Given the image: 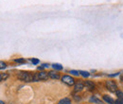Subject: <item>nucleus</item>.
I'll return each instance as SVG.
<instances>
[{"mask_svg": "<svg viewBox=\"0 0 123 104\" xmlns=\"http://www.w3.org/2000/svg\"><path fill=\"white\" fill-rule=\"evenodd\" d=\"M58 104H71V99L69 98H63L58 102Z\"/></svg>", "mask_w": 123, "mask_h": 104, "instance_id": "1a4fd4ad", "label": "nucleus"}, {"mask_svg": "<svg viewBox=\"0 0 123 104\" xmlns=\"http://www.w3.org/2000/svg\"><path fill=\"white\" fill-rule=\"evenodd\" d=\"M48 76H49V78L52 79V80H59V79L61 78L59 73H57L56 71H49V72H48Z\"/></svg>", "mask_w": 123, "mask_h": 104, "instance_id": "0eeeda50", "label": "nucleus"}, {"mask_svg": "<svg viewBox=\"0 0 123 104\" xmlns=\"http://www.w3.org/2000/svg\"><path fill=\"white\" fill-rule=\"evenodd\" d=\"M31 61H32L33 64H37V63H39V60H37V59H32L31 60Z\"/></svg>", "mask_w": 123, "mask_h": 104, "instance_id": "f3484780", "label": "nucleus"}, {"mask_svg": "<svg viewBox=\"0 0 123 104\" xmlns=\"http://www.w3.org/2000/svg\"><path fill=\"white\" fill-rule=\"evenodd\" d=\"M16 62H18V63H25L26 62V60L25 59H16L14 60Z\"/></svg>", "mask_w": 123, "mask_h": 104, "instance_id": "2eb2a0df", "label": "nucleus"}, {"mask_svg": "<svg viewBox=\"0 0 123 104\" xmlns=\"http://www.w3.org/2000/svg\"><path fill=\"white\" fill-rule=\"evenodd\" d=\"M3 80V77H2V74H0V81Z\"/></svg>", "mask_w": 123, "mask_h": 104, "instance_id": "6ab92c4d", "label": "nucleus"}, {"mask_svg": "<svg viewBox=\"0 0 123 104\" xmlns=\"http://www.w3.org/2000/svg\"><path fill=\"white\" fill-rule=\"evenodd\" d=\"M84 87L87 90H89V91H93V90H95V88H96V85H95V83L93 81H91V80H86L84 82Z\"/></svg>", "mask_w": 123, "mask_h": 104, "instance_id": "423d86ee", "label": "nucleus"}, {"mask_svg": "<svg viewBox=\"0 0 123 104\" xmlns=\"http://www.w3.org/2000/svg\"><path fill=\"white\" fill-rule=\"evenodd\" d=\"M84 88V82H82L81 80H79L75 83L74 85V92L77 93V92H80L81 90Z\"/></svg>", "mask_w": 123, "mask_h": 104, "instance_id": "39448f33", "label": "nucleus"}, {"mask_svg": "<svg viewBox=\"0 0 123 104\" xmlns=\"http://www.w3.org/2000/svg\"><path fill=\"white\" fill-rule=\"evenodd\" d=\"M18 79L25 82H31L34 81V74H31L30 72H20L18 74Z\"/></svg>", "mask_w": 123, "mask_h": 104, "instance_id": "f257e3e1", "label": "nucleus"}, {"mask_svg": "<svg viewBox=\"0 0 123 104\" xmlns=\"http://www.w3.org/2000/svg\"><path fill=\"white\" fill-rule=\"evenodd\" d=\"M69 73H71V74L74 75V76H79V75H80V72H79V71H76V70H71Z\"/></svg>", "mask_w": 123, "mask_h": 104, "instance_id": "dca6fc26", "label": "nucleus"}, {"mask_svg": "<svg viewBox=\"0 0 123 104\" xmlns=\"http://www.w3.org/2000/svg\"><path fill=\"white\" fill-rule=\"evenodd\" d=\"M52 67L55 69V70H62V66L59 63H53L52 64Z\"/></svg>", "mask_w": 123, "mask_h": 104, "instance_id": "9b49d317", "label": "nucleus"}, {"mask_svg": "<svg viewBox=\"0 0 123 104\" xmlns=\"http://www.w3.org/2000/svg\"><path fill=\"white\" fill-rule=\"evenodd\" d=\"M6 67H7L6 62H4V61H0V69H5Z\"/></svg>", "mask_w": 123, "mask_h": 104, "instance_id": "4468645a", "label": "nucleus"}, {"mask_svg": "<svg viewBox=\"0 0 123 104\" xmlns=\"http://www.w3.org/2000/svg\"><path fill=\"white\" fill-rule=\"evenodd\" d=\"M102 98H103V100H104L106 103L115 104V100H114V98H111V97H110V96H108V95H104V96H102Z\"/></svg>", "mask_w": 123, "mask_h": 104, "instance_id": "6e6552de", "label": "nucleus"}, {"mask_svg": "<svg viewBox=\"0 0 123 104\" xmlns=\"http://www.w3.org/2000/svg\"><path fill=\"white\" fill-rule=\"evenodd\" d=\"M117 99H119V100H121V101H123V92H121V91H117Z\"/></svg>", "mask_w": 123, "mask_h": 104, "instance_id": "f8f14e48", "label": "nucleus"}, {"mask_svg": "<svg viewBox=\"0 0 123 104\" xmlns=\"http://www.w3.org/2000/svg\"><path fill=\"white\" fill-rule=\"evenodd\" d=\"M0 104H6L4 101H2V100H0Z\"/></svg>", "mask_w": 123, "mask_h": 104, "instance_id": "412c9836", "label": "nucleus"}, {"mask_svg": "<svg viewBox=\"0 0 123 104\" xmlns=\"http://www.w3.org/2000/svg\"><path fill=\"white\" fill-rule=\"evenodd\" d=\"M120 80L123 82V75H121V77H120Z\"/></svg>", "mask_w": 123, "mask_h": 104, "instance_id": "aec40b11", "label": "nucleus"}, {"mask_svg": "<svg viewBox=\"0 0 123 104\" xmlns=\"http://www.w3.org/2000/svg\"><path fill=\"white\" fill-rule=\"evenodd\" d=\"M115 104H123V101L119 100V99H117V101H115Z\"/></svg>", "mask_w": 123, "mask_h": 104, "instance_id": "a211bd4d", "label": "nucleus"}, {"mask_svg": "<svg viewBox=\"0 0 123 104\" xmlns=\"http://www.w3.org/2000/svg\"><path fill=\"white\" fill-rule=\"evenodd\" d=\"M80 74L81 75V76H83L84 78H87V77L90 76V74L88 72H86V71H80Z\"/></svg>", "mask_w": 123, "mask_h": 104, "instance_id": "ddd939ff", "label": "nucleus"}, {"mask_svg": "<svg viewBox=\"0 0 123 104\" xmlns=\"http://www.w3.org/2000/svg\"><path fill=\"white\" fill-rule=\"evenodd\" d=\"M105 86H106L107 90H109L111 93H117L118 91L117 90L118 89L117 88V83L114 80H107L105 82Z\"/></svg>", "mask_w": 123, "mask_h": 104, "instance_id": "7ed1b4c3", "label": "nucleus"}, {"mask_svg": "<svg viewBox=\"0 0 123 104\" xmlns=\"http://www.w3.org/2000/svg\"><path fill=\"white\" fill-rule=\"evenodd\" d=\"M90 101L93 102V103H96V104H103L100 99H98V98H96V97H92V98H90Z\"/></svg>", "mask_w": 123, "mask_h": 104, "instance_id": "9d476101", "label": "nucleus"}, {"mask_svg": "<svg viewBox=\"0 0 123 104\" xmlns=\"http://www.w3.org/2000/svg\"><path fill=\"white\" fill-rule=\"evenodd\" d=\"M49 78L48 72L46 71H41L39 73L34 74V81H39V80H47Z\"/></svg>", "mask_w": 123, "mask_h": 104, "instance_id": "f03ea898", "label": "nucleus"}, {"mask_svg": "<svg viewBox=\"0 0 123 104\" xmlns=\"http://www.w3.org/2000/svg\"><path fill=\"white\" fill-rule=\"evenodd\" d=\"M62 81L63 83H65L66 85H68V86H73V85H75V83H76L75 80H74L72 77L68 76V75H63V76L62 77Z\"/></svg>", "mask_w": 123, "mask_h": 104, "instance_id": "20e7f679", "label": "nucleus"}]
</instances>
